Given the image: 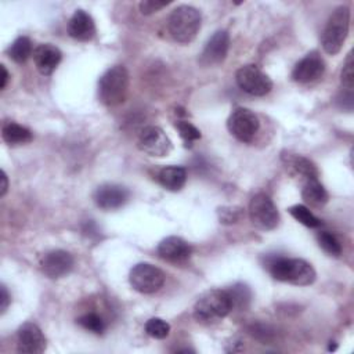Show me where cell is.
Segmentation results:
<instances>
[{
  "label": "cell",
  "instance_id": "obj_28",
  "mask_svg": "<svg viewBox=\"0 0 354 354\" xmlns=\"http://www.w3.org/2000/svg\"><path fill=\"white\" fill-rule=\"evenodd\" d=\"M174 126L178 130V134L184 140L187 147L201 138V131L188 120H177L174 123Z\"/></svg>",
  "mask_w": 354,
  "mask_h": 354
},
{
  "label": "cell",
  "instance_id": "obj_17",
  "mask_svg": "<svg viewBox=\"0 0 354 354\" xmlns=\"http://www.w3.org/2000/svg\"><path fill=\"white\" fill-rule=\"evenodd\" d=\"M62 59V54L58 47L53 44H39L33 50V61L37 71L43 75H51Z\"/></svg>",
  "mask_w": 354,
  "mask_h": 354
},
{
  "label": "cell",
  "instance_id": "obj_10",
  "mask_svg": "<svg viewBox=\"0 0 354 354\" xmlns=\"http://www.w3.org/2000/svg\"><path fill=\"white\" fill-rule=\"evenodd\" d=\"M137 147L151 156H166L173 145L166 133L158 126L145 127L137 140Z\"/></svg>",
  "mask_w": 354,
  "mask_h": 354
},
{
  "label": "cell",
  "instance_id": "obj_9",
  "mask_svg": "<svg viewBox=\"0 0 354 354\" xmlns=\"http://www.w3.org/2000/svg\"><path fill=\"white\" fill-rule=\"evenodd\" d=\"M236 84L248 94L261 97L271 91V79L256 65H243L235 73Z\"/></svg>",
  "mask_w": 354,
  "mask_h": 354
},
{
  "label": "cell",
  "instance_id": "obj_29",
  "mask_svg": "<svg viewBox=\"0 0 354 354\" xmlns=\"http://www.w3.org/2000/svg\"><path fill=\"white\" fill-rule=\"evenodd\" d=\"M77 324L86 329V330H90L93 333H102L105 330V324L102 321V318L94 313H88V314H84L82 317L77 318Z\"/></svg>",
  "mask_w": 354,
  "mask_h": 354
},
{
  "label": "cell",
  "instance_id": "obj_3",
  "mask_svg": "<svg viewBox=\"0 0 354 354\" xmlns=\"http://www.w3.org/2000/svg\"><path fill=\"white\" fill-rule=\"evenodd\" d=\"M232 310L227 290L210 289L202 293L195 306L194 317L201 324H213L223 319Z\"/></svg>",
  "mask_w": 354,
  "mask_h": 354
},
{
  "label": "cell",
  "instance_id": "obj_30",
  "mask_svg": "<svg viewBox=\"0 0 354 354\" xmlns=\"http://www.w3.org/2000/svg\"><path fill=\"white\" fill-rule=\"evenodd\" d=\"M354 62H353V53L347 54V58L344 61L343 69H342V84L347 91H353L354 86V71H353Z\"/></svg>",
  "mask_w": 354,
  "mask_h": 354
},
{
  "label": "cell",
  "instance_id": "obj_34",
  "mask_svg": "<svg viewBox=\"0 0 354 354\" xmlns=\"http://www.w3.org/2000/svg\"><path fill=\"white\" fill-rule=\"evenodd\" d=\"M0 69H1V80H0V88L3 90V88H6V86H7V82H8V77H10V75H8V72H7V69H6V66H4V65H0Z\"/></svg>",
  "mask_w": 354,
  "mask_h": 354
},
{
  "label": "cell",
  "instance_id": "obj_31",
  "mask_svg": "<svg viewBox=\"0 0 354 354\" xmlns=\"http://www.w3.org/2000/svg\"><path fill=\"white\" fill-rule=\"evenodd\" d=\"M242 217V209L236 206H223L218 209V218L223 224H234Z\"/></svg>",
  "mask_w": 354,
  "mask_h": 354
},
{
  "label": "cell",
  "instance_id": "obj_21",
  "mask_svg": "<svg viewBox=\"0 0 354 354\" xmlns=\"http://www.w3.org/2000/svg\"><path fill=\"white\" fill-rule=\"evenodd\" d=\"M301 198L313 205H324L328 202V192L318 178H308L301 189Z\"/></svg>",
  "mask_w": 354,
  "mask_h": 354
},
{
  "label": "cell",
  "instance_id": "obj_25",
  "mask_svg": "<svg viewBox=\"0 0 354 354\" xmlns=\"http://www.w3.org/2000/svg\"><path fill=\"white\" fill-rule=\"evenodd\" d=\"M289 213L290 216L297 220L299 223H301L303 225L306 227H310V228H317L321 225V220L317 218L304 205H293L290 206L289 209Z\"/></svg>",
  "mask_w": 354,
  "mask_h": 354
},
{
  "label": "cell",
  "instance_id": "obj_2",
  "mask_svg": "<svg viewBox=\"0 0 354 354\" xmlns=\"http://www.w3.org/2000/svg\"><path fill=\"white\" fill-rule=\"evenodd\" d=\"M201 11L192 6L176 7L167 18V29L170 36L183 44L191 43L201 29Z\"/></svg>",
  "mask_w": 354,
  "mask_h": 354
},
{
  "label": "cell",
  "instance_id": "obj_15",
  "mask_svg": "<svg viewBox=\"0 0 354 354\" xmlns=\"http://www.w3.org/2000/svg\"><path fill=\"white\" fill-rule=\"evenodd\" d=\"M130 196L127 188L118 184H104L94 192V202L100 209L113 210L122 207Z\"/></svg>",
  "mask_w": 354,
  "mask_h": 354
},
{
  "label": "cell",
  "instance_id": "obj_24",
  "mask_svg": "<svg viewBox=\"0 0 354 354\" xmlns=\"http://www.w3.org/2000/svg\"><path fill=\"white\" fill-rule=\"evenodd\" d=\"M225 290L230 296L232 308H245L250 303L252 292L245 283H235L234 286H231Z\"/></svg>",
  "mask_w": 354,
  "mask_h": 354
},
{
  "label": "cell",
  "instance_id": "obj_4",
  "mask_svg": "<svg viewBox=\"0 0 354 354\" xmlns=\"http://www.w3.org/2000/svg\"><path fill=\"white\" fill-rule=\"evenodd\" d=\"M129 90V72L123 65L106 69L98 80V98L106 106H115L124 101Z\"/></svg>",
  "mask_w": 354,
  "mask_h": 354
},
{
  "label": "cell",
  "instance_id": "obj_14",
  "mask_svg": "<svg viewBox=\"0 0 354 354\" xmlns=\"http://www.w3.org/2000/svg\"><path fill=\"white\" fill-rule=\"evenodd\" d=\"M325 72V62L318 53H310L303 57L293 68L292 77L297 83H310L319 79Z\"/></svg>",
  "mask_w": 354,
  "mask_h": 354
},
{
  "label": "cell",
  "instance_id": "obj_26",
  "mask_svg": "<svg viewBox=\"0 0 354 354\" xmlns=\"http://www.w3.org/2000/svg\"><path fill=\"white\" fill-rule=\"evenodd\" d=\"M317 241L318 245L322 248L324 252H326L330 256H340L342 253V246L339 243V241L335 238V235H332L328 231H321L317 235Z\"/></svg>",
  "mask_w": 354,
  "mask_h": 354
},
{
  "label": "cell",
  "instance_id": "obj_18",
  "mask_svg": "<svg viewBox=\"0 0 354 354\" xmlns=\"http://www.w3.org/2000/svg\"><path fill=\"white\" fill-rule=\"evenodd\" d=\"M68 33L79 41H88L95 35V25L90 14L76 10L68 22Z\"/></svg>",
  "mask_w": 354,
  "mask_h": 354
},
{
  "label": "cell",
  "instance_id": "obj_1",
  "mask_svg": "<svg viewBox=\"0 0 354 354\" xmlns=\"http://www.w3.org/2000/svg\"><path fill=\"white\" fill-rule=\"evenodd\" d=\"M271 277L277 281L289 282L297 286H307L315 281V270L310 263L303 259L272 257L266 263Z\"/></svg>",
  "mask_w": 354,
  "mask_h": 354
},
{
  "label": "cell",
  "instance_id": "obj_32",
  "mask_svg": "<svg viewBox=\"0 0 354 354\" xmlns=\"http://www.w3.org/2000/svg\"><path fill=\"white\" fill-rule=\"evenodd\" d=\"M169 1H158V0H144L140 3V11L144 15H149L153 12H158L163 7H166Z\"/></svg>",
  "mask_w": 354,
  "mask_h": 354
},
{
  "label": "cell",
  "instance_id": "obj_12",
  "mask_svg": "<svg viewBox=\"0 0 354 354\" xmlns=\"http://www.w3.org/2000/svg\"><path fill=\"white\" fill-rule=\"evenodd\" d=\"M73 264H75L73 256L69 252L62 249L47 252L40 260L41 271L48 278H53V279H58L69 274L71 270L73 268Z\"/></svg>",
  "mask_w": 354,
  "mask_h": 354
},
{
  "label": "cell",
  "instance_id": "obj_27",
  "mask_svg": "<svg viewBox=\"0 0 354 354\" xmlns=\"http://www.w3.org/2000/svg\"><path fill=\"white\" fill-rule=\"evenodd\" d=\"M145 332L153 339H165L170 332V325L162 318H151L145 324Z\"/></svg>",
  "mask_w": 354,
  "mask_h": 354
},
{
  "label": "cell",
  "instance_id": "obj_33",
  "mask_svg": "<svg viewBox=\"0 0 354 354\" xmlns=\"http://www.w3.org/2000/svg\"><path fill=\"white\" fill-rule=\"evenodd\" d=\"M0 290H1V295H0V311L3 314V313H6V310H7V307H8L10 301H11V297H10L8 290H7V288L4 285L0 286Z\"/></svg>",
  "mask_w": 354,
  "mask_h": 354
},
{
  "label": "cell",
  "instance_id": "obj_13",
  "mask_svg": "<svg viewBox=\"0 0 354 354\" xmlns=\"http://www.w3.org/2000/svg\"><path fill=\"white\" fill-rule=\"evenodd\" d=\"M18 351L26 354H40L47 347V340L41 329L33 322H25L17 332Z\"/></svg>",
  "mask_w": 354,
  "mask_h": 354
},
{
  "label": "cell",
  "instance_id": "obj_5",
  "mask_svg": "<svg viewBox=\"0 0 354 354\" xmlns=\"http://www.w3.org/2000/svg\"><path fill=\"white\" fill-rule=\"evenodd\" d=\"M350 26V10L347 6L337 7L326 21V25L322 30L321 43L329 55L337 54L348 35Z\"/></svg>",
  "mask_w": 354,
  "mask_h": 354
},
{
  "label": "cell",
  "instance_id": "obj_23",
  "mask_svg": "<svg viewBox=\"0 0 354 354\" xmlns=\"http://www.w3.org/2000/svg\"><path fill=\"white\" fill-rule=\"evenodd\" d=\"M288 165H290V167L296 173L304 176L307 180L308 178H318V170H317L315 165L310 159H307L304 156H300V155L289 156Z\"/></svg>",
  "mask_w": 354,
  "mask_h": 354
},
{
  "label": "cell",
  "instance_id": "obj_20",
  "mask_svg": "<svg viewBox=\"0 0 354 354\" xmlns=\"http://www.w3.org/2000/svg\"><path fill=\"white\" fill-rule=\"evenodd\" d=\"M1 137L8 145H22L32 141L33 136L29 129L15 122H7L1 127Z\"/></svg>",
  "mask_w": 354,
  "mask_h": 354
},
{
  "label": "cell",
  "instance_id": "obj_8",
  "mask_svg": "<svg viewBox=\"0 0 354 354\" xmlns=\"http://www.w3.org/2000/svg\"><path fill=\"white\" fill-rule=\"evenodd\" d=\"M129 281L134 290L149 295L158 292L163 286L165 274L160 268L152 264L140 263L130 270Z\"/></svg>",
  "mask_w": 354,
  "mask_h": 354
},
{
  "label": "cell",
  "instance_id": "obj_22",
  "mask_svg": "<svg viewBox=\"0 0 354 354\" xmlns=\"http://www.w3.org/2000/svg\"><path fill=\"white\" fill-rule=\"evenodd\" d=\"M33 54V50H32V41L29 37L26 36H19L17 37L10 50H8V55L10 58L17 62V64H22L25 62L30 55Z\"/></svg>",
  "mask_w": 354,
  "mask_h": 354
},
{
  "label": "cell",
  "instance_id": "obj_11",
  "mask_svg": "<svg viewBox=\"0 0 354 354\" xmlns=\"http://www.w3.org/2000/svg\"><path fill=\"white\" fill-rule=\"evenodd\" d=\"M230 36L225 30H217L207 40L202 53L199 54V64L202 66H214L221 64L228 53Z\"/></svg>",
  "mask_w": 354,
  "mask_h": 354
},
{
  "label": "cell",
  "instance_id": "obj_6",
  "mask_svg": "<svg viewBox=\"0 0 354 354\" xmlns=\"http://www.w3.org/2000/svg\"><path fill=\"white\" fill-rule=\"evenodd\" d=\"M249 217L252 224L263 231L274 230L279 221V213L277 210V206L274 205L272 199L263 192L256 194L250 199Z\"/></svg>",
  "mask_w": 354,
  "mask_h": 354
},
{
  "label": "cell",
  "instance_id": "obj_7",
  "mask_svg": "<svg viewBox=\"0 0 354 354\" xmlns=\"http://www.w3.org/2000/svg\"><path fill=\"white\" fill-rule=\"evenodd\" d=\"M227 127L241 142H252L260 129V120L253 111L239 106L231 112Z\"/></svg>",
  "mask_w": 354,
  "mask_h": 354
},
{
  "label": "cell",
  "instance_id": "obj_35",
  "mask_svg": "<svg viewBox=\"0 0 354 354\" xmlns=\"http://www.w3.org/2000/svg\"><path fill=\"white\" fill-rule=\"evenodd\" d=\"M8 189V178L4 170H1V189H0V196H4Z\"/></svg>",
  "mask_w": 354,
  "mask_h": 354
},
{
  "label": "cell",
  "instance_id": "obj_16",
  "mask_svg": "<svg viewBox=\"0 0 354 354\" xmlns=\"http://www.w3.org/2000/svg\"><path fill=\"white\" fill-rule=\"evenodd\" d=\"M191 246L187 241L180 236H167L158 245V254L167 261L181 263L189 259Z\"/></svg>",
  "mask_w": 354,
  "mask_h": 354
},
{
  "label": "cell",
  "instance_id": "obj_19",
  "mask_svg": "<svg viewBox=\"0 0 354 354\" xmlns=\"http://www.w3.org/2000/svg\"><path fill=\"white\" fill-rule=\"evenodd\" d=\"M187 180V171L181 166H166L158 173L159 184L169 191H178L184 187Z\"/></svg>",
  "mask_w": 354,
  "mask_h": 354
}]
</instances>
